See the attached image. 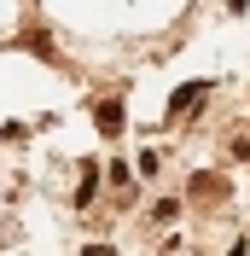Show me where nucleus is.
<instances>
[{"label": "nucleus", "instance_id": "obj_1", "mask_svg": "<svg viewBox=\"0 0 250 256\" xmlns=\"http://www.w3.org/2000/svg\"><path fill=\"white\" fill-rule=\"evenodd\" d=\"M204 99H210V88H204V82H192V88H180V94L169 99V111H174V116H186L192 105H204Z\"/></svg>", "mask_w": 250, "mask_h": 256}, {"label": "nucleus", "instance_id": "obj_2", "mask_svg": "<svg viewBox=\"0 0 250 256\" xmlns=\"http://www.w3.org/2000/svg\"><path fill=\"white\" fill-rule=\"evenodd\" d=\"M99 134H122V105H116V99L99 105Z\"/></svg>", "mask_w": 250, "mask_h": 256}, {"label": "nucleus", "instance_id": "obj_3", "mask_svg": "<svg viewBox=\"0 0 250 256\" xmlns=\"http://www.w3.org/2000/svg\"><path fill=\"white\" fill-rule=\"evenodd\" d=\"M88 256H116V250H110V244H88Z\"/></svg>", "mask_w": 250, "mask_h": 256}]
</instances>
